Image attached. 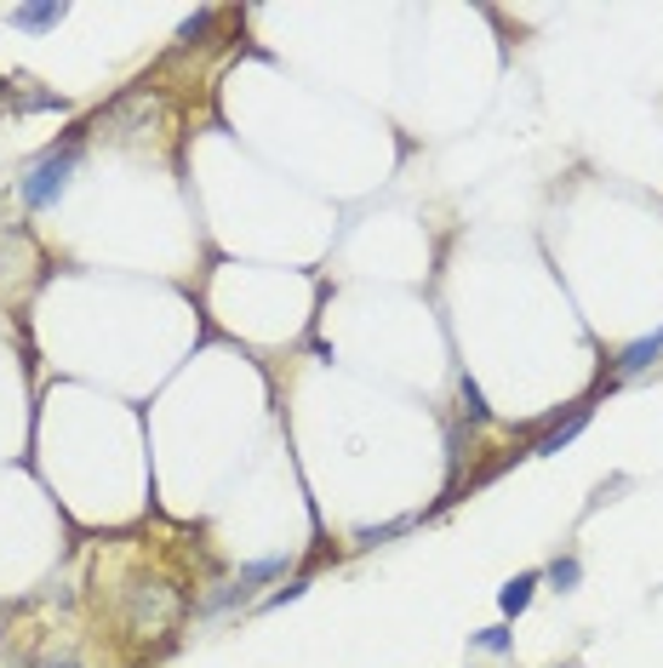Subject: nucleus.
<instances>
[{"instance_id": "obj_4", "label": "nucleus", "mask_w": 663, "mask_h": 668, "mask_svg": "<svg viewBox=\"0 0 663 668\" xmlns=\"http://www.w3.org/2000/svg\"><path fill=\"white\" fill-rule=\"evenodd\" d=\"M663 354V331H652V338H641V343H629L623 354H618V372L629 378V372H646V365Z\"/></svg>"}, {"instance_id": "obj_11", "label": "nucleus", "mask_w": 663, "mask_h": 668, "mask_svg": "<svg viewBox=\"0 0 663 668\" xmlns=\"http://www.w3.org/2000/svg\"><path fill=\"white\" fill-rule=\"evenodd\" d=\"M463 406H470V417H475V423L486 417V406H481V389H475L470 378H463Z\"/></svg>"}, {"instance_id": "obj_7", "label": "nucleus", "mask_w": 663, "mask_h": 668, "mask_svg": "<svg viewBox=\"0 0 663 668\" xmlns=\"http://www.w3.org/2000/svg\"><path fill=\"white\" fill-rule=\"evenodd\" d=\"M533 589H538V577L526 572V577H515V583H509L504 594H497V606H504V612L515 617V612H526V600H533Z\"/></svg>"}, {"instance_id": "obj_10", "label": "nucleus", "mask_w": 663, "mask_h": 668, "mask_svg": "<svg viewBox=\"0 0 663 668\" xmlns=\"http://www.w3.org/2000/svg\"><path fill=\"white\" fill-rule=\"evenodd\" d=\"M475 646H486V651H509V634H504V628H486V634H475Z\"/></svg>"}, {"instance_id": "obj_8", "label": "nucleus", "mask_w": 663, "mask_h": 668, "mask_svg": "<svg viewBox=\"0 0 663 668\" xmlns=\"http://www.w3.org/2000/svg\"><path fill=\"white\" fill-rule=\"evenodd\" d=\"M212 23H218V12H201V18H189V23H183V35H178V41H183V46H201V35H207V29H212Z\"/></svg>"}, {"instance_id": "obj_3", "label": "nucleus", "mask_w": 663, "mask_h": 668, "mask_svg": "<svg viewBox=\"0 0 663 668\" xmlns=\"http://www.w3.org/2000/svg\"><path fill=\"white\" fill-rule=\"evenodd\" d=\"M75 160H81V149L75 144H63V149H52L35 172L23 178V200L29 206H52V200L63 194V183H70V172H75Z\"/></svg>"}, {"instance_id": "obj_6", "label": "nucleus", "mask_w": 663, "mask_h": 668, "mask_svg": "<svg viewBox=\"0 0 663 668\" xmlns=\"http://www.w3.org/2000/svg\"><path fill=\"white\" fill-rule=\"evenodd\" d=\"M63 12H70V7H18L12 23L18 29H52V23H63Z\"/></svg>"}, {"instance_id": "obj_5", "label": "nucleus", "mask_w": 663, "mask_h": 668, "mask_svg": "<svg viewBox=\"0 0 663 668\" xmlns=\"http://www.w3.org/2000/svg\"><path fill=\"white\" fill-rule=\"evenodd\" d=\"M583 423H589V406H578V412H572V417H567V423H555V428H549V434H544V441H538V446H533V452H560V446H567V441H572V434H578V428H583Z\"/></svg>"}, {"instance_id": "obj_12", "label": "nucleus", "mask_w": 663, "mask_h": 668, "mask_svg": "<svg viewBox=\"0 0 663 668\" xmlns=\"http://www.w3.org/2000/svg\"><path fill=\"white\" fill-rule=\"evenodd\" d=\"M35 668H81V662H75V657H70V651H63V657H41V662H35Z\"/></svg>"}, {"instance_id": "obj_9", "label": "nucleus", "mask_w": 663, "mask_h": 668, "mask_svg": "<svg viewBox=\"0 0 663 668\" xmlns=\"http://www.w3.org/2000/svg\"><path fill=\"white\" fill-rule=\"evenodd\" d=\"M549 577H555L560 589H572V583H578V560H555V565H549Z\"/></svg>"}, {"instance_id": "obj_1", "label": "nucleus", "mask_w": 663, "mask_h": 668, "mask_svg": "<svg viewBox=\"0 0 663 668\" xmlns=\"http://www.w3.org/2000/svg\"><path fill=\"white\" fill-rule=\"evenodd\" d=\"M183 617V594L166 577H138L126 589V628L138 640H155V634H172V623Z\"/></svg>"}, {"instance_id": "obj_2", "label": "nucleus", "mask_w": 663, "mask_h": 668, "mask_svg": "<svg viewBox=\"0 0 663 668\" xmlns=\"http://www.w3.org/2000/svg\"><path fill=\"white\" fill-rule=\"evenodd\" d=\"M160 120V97L149 92V86H138V92H120L115 104L97 115V126L92 131H104V138H115V144H126V138H144V131Z\"/></svg>"}, {"instance_id": "obj_13", "label": "nucleus", "mask_w": 663, "mask_h": 668, "mask_svg": "<svg viewBox=\"0 0 663 668\" xmlns=\"http://www.w3.org/2000/svg\"><path fill=\"white\" fill-rule=\"evenodd\" d=\"M7 97H12V81H0V104H7Z\"/></svg>"}]
</instances>
